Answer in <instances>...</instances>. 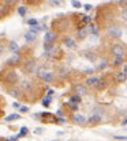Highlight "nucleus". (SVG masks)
<instances>
[{"mask_svg":"<svg viewBox=\"0 0 127 141\" xmlns=\"http://www.w3.org/2000/svg\"><path fill=\"white\" fill-rule=\"evenodd\" d=\"M107 33H108V35L112 37V38H120V35H122V30L119 29V27H116V26H111V27H108Z\"/></svg>","mask_w":127,"mask_h":141,"instance_id":"1","label":"nucleus"},{"mask_svg":"<svg viewBox=\"0 0 127 141\" xmlns=\"http://www.w3.org/2000/svg\"><path fill=\"white\" fill-rule=\"evenodd\" d=\"M111 53L114 54V56H123L124 54V48H123L122 45H114L112 48H111Z\"/></svg>","mask_w":127,"mask_h":141,"instance_id":"2","label":"nucleus"},{"mask_svg":"<svg viewBox=\"0 0 127 141\" xmlns=\"http://www.w3.org/2000/svg\"><path fill=\"white\" fill-rule=\"evenodd\" d=\"M72 121H74L75 124H79V125L86 124V118H85V115H82V114H79V113H75V114L72 115Z\"/></svg>","mask_w":127,"mask_h":141,"instance_id":"3","label":"nucleus"},{"mask_svg":"<svg viewBox=\"0 0 127 141\" xmlns=\"http://www.w3.org/2000/svg\"><path fill=\"white\" fill-rule=\"evenodd\" d=\"M74 91H75L76 95H85V94H88V88L85 87V86H82V84H76L75 87H74Z\"/></svg>","mask_w":127,"mask_h":141,"instance_id":"4","label":"nucleus"},{"mask_svg":"<svg viewBox=\"0 0 127 141\" xmlns=\"http://www.w3.org/2000/svg\"><path fill=\"white\" fill-rule=\"evenodd\" d=\"M63 42H64V45L67 46V48H75L76 46V43H75V39H72V38H70V37H66L63 39Z\"/></svg>","mask_w":127,"mask_h":141,"instance_id":"5","label":"nucleus"},{"mask_svg":"<svg viewBox=\"0 0 127 141\" xmlns=\"http://www.w3.org/2000/svg\"><path fill=\"white\" fill-rule=\"evenodd\" d=\"M88 34H89L88 29H78V31H76V37L79 38V39H85V38L88 37Z\"/></svg>","mask_w":127,"mask_h":141,"instance_id":"6","label":"nucleus"},{"mask_svg":"<svg viewBox=\"0 0 127 141\" xmlns=\"http://www.w3.org/2000/svg\"><path fill=\"white\" fill-rule=\"evenodd\" d=\"M44 39H45L47 42H53L56 39V33H53V31H47Z\"/></svg>","mask_w":127,"mask_h":141,"instance_id":"7","label":"nucleus"},{"mask_svg":"<svg viewBox=\"0 0 127 141\" xmlns=\"http://www.w3.org/2000/svg\"><path fill=\"white\" fill-rule=\"evenodd\" d=\"M8 49L11 53H18V50H19V46H18V43L15 41H10L8 43Z\"/></svg>","mask_w":127,"mask_h":141,"instance_id":"8","label":"nucleus"},{"mask_svg":"<svg viewBox=\"0 0 127 141\" xmlns=\"http://www.w3.org/2000/svg\"><path fill=\"white\" fill-rule=\"evenodd\" d=\"M44 49H45V52L47 53H51V52H53L55 50V46H53V42H44Z\"/></svg>","mask_w":127,"mask_h":141,"instance_id":"9","label":"nucleus"},{"mask_svg":"<svg viewBox=\"0 0 127 141\" xmlns=\"http://www.w3.org/2000/svg\"><path fill=\"white\" fill-rule=\"evenodd\" d=\"M116 79H118L119 83H123V81H126V79H127V73L124 72V70H122V72H118V75H116Z\"/></svg>","mask_w":127,"mask_h":141,"instance_id":"10","label":"nucleus"},{"mask_svg":"<svg viewBox=\"0 0 127 141\" xmlns=\"http://www.w3.org/2000/svg\"><path fill=\"white\" fill-rule=\"evenodd\" d=\"M97 83H100V80H98L97 77H89V79L86 80V84L90 86V87H96Z\"/></svg>","mask_w":127,"mask_h":141,"instance_id":"11","label":"nucleus"},{"mask_svg":"<svg viewBox=\"0 0 127 141\" xmlns=\"http://www.w3.org/2000/svg\"><path fill=\"white\" fill-rule=\"evenodd\" d=\"M7 79L10 80V83H15L18 80V76H17V73L14 72V70H10V73H8V76H7Z\"/></svg>","mask_w":127,"mask_h":141,"instance_id":"12","label":"nucleus"},{"mask_svg":"<svg viewBox=\"0 0 127 141\" xmlns=\"http://www.w3.org/2000/svg\"><path fill=\"white\" fill-rule=\"evenodd\" d=\"M41 30H45V26H40V25H34V26H30V31L32 33H38V31H41Z\"/></svg>","mask_w":127,"mask_h":141,"instance_id":"13","label":"nucleus"},{"mask_svg":"<svg viewBox=\"0 0 127 141\" xmlns=\"http://www.w3.org/2000/svg\"><path fill=\"white\" fill-rule=\"evenodd\" d=\"M19 60H21L19 54H18V53H14V56H13V57H10L8 60H7V61H8V64H17V62L19 61Z\"/></svg>","mask_w":127,"mask_h":141,"instance_id":"14","label":"nucleus"},{"mask_svg":"<svg viewBox=\"0 0 127 141\" xmlns=\"http://www.w3.org/2000/svg\"><path fill=\"white\" fill-rule=\"evenodd\" d=\"M25 39H26V42H33L34 39H36V34L32 33V31L26 33V34H25Z\"/></svg>","mask_w":127,"mask_h":141,"instance_id":"15","label":"nucleus"},{"mask_svg":"<svg viewBox=\"0 0 127 141\" xmlns=\"http://www.w3.org/2000/svg\"><path fill=\"white\" fill-rule=\"evenodd\" d=\"M41 79L44 80V81H47V83H49V81H51V80L53 79V75H52L51 72H45V75L42 76Z\"/></svg>","mask_w":127,"mask_h":141,"instance_id":"16","label":"nucleus"},{"mask_svg":"<svg viewBox=\"0 0 127 141\" xmlns=\"http://www.w3.org/2000/svg\"><path fill=\"white\" fill-rule=\"evenodd\" d=\"M88 31L96 35V34H97V27H96V25H94V23H89V26H88Z\"/></svg>","mask_w":127,"mask_h":141,"instance_id":"17","label":"nucleus"},{"mask_svg":"<svg viewBox=\"0 0 127 141\" xmlns=\"http://www.w3.org/2000/svg\"><path fill=\"white\" fill-rule=\"evenodd\" d=\"M123 64V56H115L114 65H122Z\"/></svg>","mask_w":127,"mask_h":141,"instance_id":"18","label":"nucleus"},{"mask_svg":"<svg viewBox=\"0 0 127 141\" xmlns=\"http://www.w3.org/2000/svg\"><path fill=\"white\" fill-rule=\"evenodd\" d=\"M19 114H11V115H8V117H6L4 119L7 121V122H10V121H15V119H19Z\"/></svg>","mask_w":127,"mask_h":141,"instance_id":"19","label":"nucleus"},{"mask_svg":"<svg viewBox=\"0 0 127 141\" xmlns=\"http://www.w3.org/2000/svg\"><path fill=\"white\" fill-rule=\"evenodd\" d=\"M100 121H101V115H97V114H93L89 118V122H100Z\"/></svg>","mask_w":127,"mask_h":141,"instance_id":"20","label":"nucleus"},{"mask_svg":"<svg viewBox=\"0 0 127 141\" xmlns=\"http://www.w3.org/2000/svg\"><path fill=\"white\" fill-rule=\"evenodd\" d=\"M120 19H122L123 22H126V23H127V8H124L122 12H120Z\"/></svg>","mask_w":127,"mask_h":141,"instance_id":"21","label":"nucleus"},{"mask_svg":"<svg viewBox=\"0 0 127 141\" xmlns=\"http://www.w3.org/2000/svg\"><path fill=\"white\" fill-rule=\"evenodd\" d=\"M70 102H71V103H79L81 102L79 95H72L71 98H70Z\"/></svg>","mask_w":127,"mask_h":141,"instance_id":"22","label":"nucleus"},{"mask_svg":"<svg viewBox=\"0 0 127 141\" xmlns=\"http://www.w3.org/2000/svg\"><path fill=\"white\" fill-rule=\"evenodd\" d=\"M10 95L14 96V98H18V96L21 95V91L19 90H10Z\"/></svg>","mask_w":127,"mask_h":141,"instance_id":"23","label":"nucleus"},{"mask_svg":"<svg viewBox=\"0 0 127 141\" xmlns=\"http://www.w3.org/2000/svg\"><path fill=\"white\" fill-rule=\"evenodd\" d=\"M18 14H19L21 16H25V14H26V7H23V5L18 7Z\"/></svg>","mask_w":127,"mask_h":141,"instance_id":"24","label":"nucleus"},{"mask_svg":"<svg viewBox=\"0 0 127 141\" xmlns=\"http://www.w3.org/2000/svg\"><path fill=\"white\" fill-rule=\"evenodd\" d=\"M49 103H51V96H47V98H44V99H42V106L48 107Z\"/></svg>","mask_w":127,"mask_h":141,"instance_id":"25","label":"nucleus"},{"mask_svg":"<svg viewBox=\"0 0 127 141\" xmlns=\"http://www.w3.org/2000/svg\"><path fill=\"white\" fill-rule=\"evenodd\" d=\"M71 5L74 7V8H81V7H82L81 1H78V0H72V1H71Z\"/></svg>","mask_w":127,"mask_h":141,"instance_id":"26","label":"nucleus"},{"mask_svg":"<svg viewBox=\"0 0 127 141\" xmlns=\"http://www.w3.org/2000/svg\"><path fill=\"white\" fill-rule=\"evenodd\" d=\"M85 56H86V58H89L90 61H94V60L97 58V56H96V54H93V53H86Z\"/></svg>","mask_w":127,"mask_h":141,"instance_id":"27","label":"nucleus"},{"mask_svg":"<svg viewBox=\"0 0 127 141\" xmlns=\"http://www.w3.org/2000/svg\"><path fill=\"white\" fill-rule=\"evenodd\" d=\"M34 68V62L33 61H29V64H27V68H26V72H32Z\"/></svg>","mask_w":127,"mask_h":141,"instance_id":"28","label":"nucleus"},{"mask_svg":"<svg viewBox=\"0 0 127 141\" xmlns=\"http://www.w3.org/2000/svg\"><path fill=\"white\" fill-rule=\"evenodd\" d=\"M82 23H83V25L90 23V16H86V15H85V16H82Z\"/></svg>","mask_w":127,"mask_h":141,"instance_id":"29","label":"nucleus"},{"mask_svg":"<svg viewBox=\"0 0 127 141\" xmlns=\"http://www.w3.org/2000/svg\"><path fill=\"white\" fill-rule=\"evenodd\" d=\"M26 134H27V129H26V128H22L21 133H19V137H23V136H26Z\"/></svg>","mask_w":127,"mask_h":141,"instance_id":"30","label":"nucleus"},{"mask_svg":"<svg viewBox=\"0 0 127 141\" xmlns=\"http://www.w3.org/2000/svg\"><path fill=\"white\" fill-rule=\"evenodd\" d=\"M116 140H123V141H127V136H115Z\"/></svg>","mask_w":127,"mask_h":141,"instance_id":"31","label":"nucleus"},{"mask_svg":"<svg viewBox=\"0 0 127 141\" xmlns=\"http://www.w3.org/2000/svg\"><path fill=\"white\" fill-rule=\"evenodd\" d=\"M27 23H29L30 26H34V25H37V21H36V19H29Z\"/></svg>","mask_w":127,"mask_h":141,"instance_id":"32","label":"nucleus"},{"mask_svg":"<svg viewBox=\"0 0 127 141\" xmlns=\"http://www.w3.org/2000/svg\"><path fill=\"white\" fill-rule=\"evenodd\" d=\"M22 86H23L25 88H29V87H30V81H27V80H25V81L22 83Z\"/></svg>","mask_w":127,"mask_h":141,"instance_id":"33","label":"nucleus"},{"mask_svg":"<svg viewBox=\"0 0 127 141\" xmlns=\"http://www.w3.org/2000/svg\"><path fill=\"white\" fill-rule=\"evenodd\" d=\"M82 7H83L86 11H90V10H92V4H85V5H82Z\"/></svg>","mask_w":127,"mask_h":141,"instance_id":"34","label":"nucleus"},{"mask_svg":"<svg viewBox=\"0 0 127 141\" xmlns=\"http://www.w3.org/2000/svg\"><path fill=\"white\" fill-rule=\"evenodd\" d=\"M44 75H45V70H44V69H38V76H40V77H42Z\"/></svg>","mask_w":127,"mask_h":141,"instance_id":"35","label":"nucleus"},{"mask_svg":"<svg viewBox=\"0 0 127 141\" xmlns=\"http://www.w3.org/2000/svg\"><path fill=\"white\" fill-rule=\"evenodd\" d=\"M49 3H51L52 5H59V1H57V0H49Z\"/></svg>","mask_w":127,"mask_h":141,"instance_id":"36","label":"nucleus"},{"mask_svg":"<svg viewBox=\"0 0 127 141\" xmlns=\"http://www.w3.org/2000/svg\"><path fill=\"white\" fill-rule=\"evenodd\" d=\"M70 107H71L72 110H76V108H78V104H75V103H71V104H70Z\"/></svg>","mask_w":127,"mask_h":141,"instance_id":"37","label":"nucleus"},{"mask_svg":"<svg viewBox=\"0 0 127 141\" xmlns=\"http://www.w3.org/2000/svg\"><path fill=\"white\" fill-rule=\"evenodd\" d=\"M19 110H21V113H26V111H29V108H27V107H19Z\"/></svg>","mask_w":127,"mask_h":141,"instance_id":"38","label":"nucleus"},{"mask_svg":"<svg viewBox=\"0 0 127 141\" xmlns=\"http://www.w3.org/2000/svg\"><path fill=\"white\" fill-rule=\"evenodd\" d=\"M3 52H4V45H3V43H0V54L3 53Z\"/></svg>","mask_w":127,"mask_h":141,"instance_id":"39","label":"nucleus"},{"mask_svg":"<svg viewBox=\"0 0 127 141\" xmlns=\"http://www.w3.org/2000/svg\"><path fill=\"white\" fill-rule=\"evenodd\" d=\"M85 72L86 73H93V69H85Z\"/></svg>","mask_w":127,"mask_h":141,"instance_id":"40","label":"nucleus"},{"mask_svg":"<svg viewBox=\"0 0 127 141\" xmlns=\"http://www.w3.org/2000/svg\"><path fill=\"white\" fill-rule=\"evenodd\" d=\"M52 94H53V91H52V90H49V91H48V96H52Z\"/></svg>","mask_w":127,"mask_h":141,"instance_id":"41","label":"nucleus"},{"mask_svg":"<svg viewBox=\"0 0 127 141\" xmlns=\"http://www.w3.org/2000/svg\"><path fill=\"white\" fill-rule=\"evenodd\" d=\"M6 3H14V1H15V0H4Z\"/></svg>","mask_w":127,"mask_h":141,"instance_id":"42","label":"nucleus"},{"mask_svg":"<svg viewBox=\"0 0 127 141\" xmlns=\"http://www.w3.org/2000/svg\"><path fill=\"white\" fill-rule=\"evenodd\" d=\"M126 124H127V118H126L124 121H123V125H126Z\"/></svg>","mask_w":127,"mask_h":141,"instance_id":"43","label":"nucleus"},{"mask_svg":"<svg viewBox=\"0 0 127 141\" xmlns=\"http://www.w3.org/2000/svg\"><path fill=\"white\" fill-rule=\"evenodd\" d=\"M123 70H124V72H126V73H127V65L124 66V69H123Z\"/></svg>","mask_w":127,"mask_h":141,"instance_id":"44","label":"nucleus"}]
</instances>
